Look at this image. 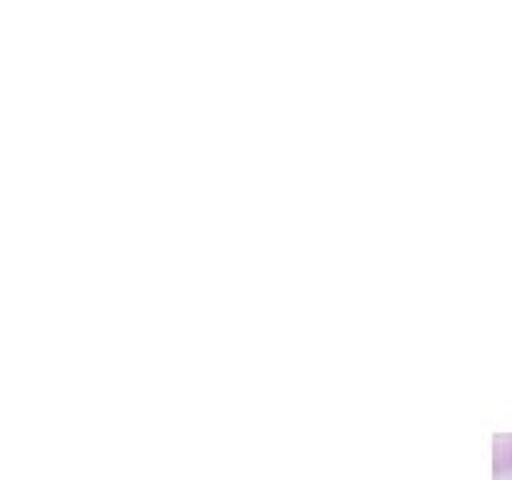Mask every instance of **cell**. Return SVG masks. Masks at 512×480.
<instances>
[{
	"mask_svg": "<svg viewBox=\"0 0 512 480\" xmlns=\"http://www.w3.org/2000/svg\"><path fill=\"white\" fill-rule=\"evenodd\" d=\"M512 468V435H495V473Z\"/></svg>",
	"mask_w": 512,
	"mask_h": 480,
	"instance_id": "1",
	"label": "cell"
}]
</instances>
